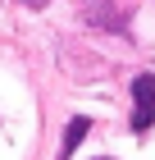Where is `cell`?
<instances>
[{"label": "cell", "mask_w": 155, "mask_h": 160, "mask_svg": "<svg viewBox=\"0 0 155 160\" xmlns=\"http://www.w3.org/2000/svg\"><path fill=\"white\" fill-rule=\"evenodd\" d=\"M132 101H137V110H132V133H146L155 123V73H137Z\"/></svg>", "instance_id": "1"}, {"label": "cell", "mask_w": 155, "mask_h": 160, "mask_svg": "<svg viewBox=\"0 0 155 160\" xmlns=\"http://www.w3.org/2000/svg\"><path fill=\"white\" fill-rule=\"evenodd\" d=\"M87 128H91L87 119H73V123H69V133H64V151H73V147H78V142L87 137Z\"/></svg>", "instance_id": "2"}]
</instances>
